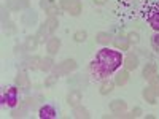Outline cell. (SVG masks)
I'll return each instance as SVG.
<instances>
[{
    "label": "cell",
    "mask_w": 159,
    "mask_h": 119,
    "mask_svg": "<svg viewBox=\"0 0 159 119\" xmlns=\"http://www.w3.org/2000/svg\"><path fill=\"white\" fill-rule=\"evenodd\" d=\"M123 64V56L119 51H113L108 48H102L96 59L91 62V75L96 81H103L111 76Z\"/></svg>",
    "instance_id": "obj_1"
},
{
    "label": "cell",
    "mask_w": 159,
    "mask_h": 119,
    "mask_svg": "<svg viewBox=\"0 0 159 119\" xmlns=\"http://www.w3.org/2000/svg\"><path fill=\"white\" fill-rule=\"evenodd\" d=\"M142 16L154 30L159 32V2L157 0H147L142 5Z\"/></svg>",
    "instance_id": "obj_2"
},
{
    "label": "cell",
    "mask_w": 159,
    "mask_h": 119,
    "mask_svg": "<svg viewBox=\"0 0 159 119\" xmlns=\"http://www.w3.org/2000/svg\"><path fill=\"white\" fill-rule=\"evenodd\" d=\"M18 97H19V92L16 86H7L3 89V94H2V105H7L10 108H15L18 105Z\"/></svg>",
    "instance_id": "obj_3"
},
{
    "label": "cell",
    "mask_w": 159,
    "mask_h": 119,
    "mask_svg": "<svg viewBox=\"0 0 159 119\" xmlns=\"http://www.w3.org/2000/svg\"><path fill=\"white\" fill-rule=\"evenodd\" d=\"M61 7L73 16H78L81 13V3H80V0H61Z\"/></svg>",
    "instance_id": "obj_4"
},
{
    "label": "cell",
    "mask_w": 159,
    "mask_h": 119,
    "mask_svg": "<svg viewBox=\"0 0 159 119\" xmlns=\"http://www.w3.org/2000/svg\"><path fill=\"white\" fill-rule=\"evenodd\" d=\"M38 117L40 119H56L57 117V110L52 105H43L38 111Z\"/></svg>",
    "instance_id": "obj_5"
},
{
    "label": "cell",
    "mask_w": 159,
    "mask_h": 119,
    "mask_svg": "<svg viewBox=\"0 0 159 119\" xmlns=\"http://www.w3.org/2000/svg\"><path fill=\"white\" fill-rule=\"evenodd\" d=\"M75 67H76L75 60H64L61 65H57V67H56V73H57V76H59V75H64V73H69V72L73 70Z\"/></svg>",
    "instance_id": "obj_6"
},
{
    "label": "cell",
    "mask_w": 159,
    "mask_h": 119,
    "mask_svg": "<svg viewBox=\"0 0 159 119\" xmlns=\"http://www.w3.org/2000/svg\"><path fill=\"white\" fill-rule=\"evenodd\" d=\"M157 94H159L157 87H147V89H145V92H143V97L147 99L150 103H156V95Z\"/></svg>",
    "instance_id": "obj_7"
},
{
    "label": "cell",
    "mask_w": 159,
    "mask_h": 119,
    "mask_svg": "<svg viewBox=\"0 0 159 119\" xmlns=\"http://www.w3.org/2000/svg\"><path fill=\"white\" fill-rule=\"evenodd\" d=\"M59 46H61V40H59V38H51L49 42H48V45H46V48H48V51L51 52V54L57 52Z\"/></svg>",
    "instance_id": "obj_8"
},
{
    "label": "cell",
    "mask_w": 159,
    "mask_h": 119,
    "mask_svg": "<svg viewBox=\"0 0 159 119\" xmlns=\"http://www.w3.org/2000/svg\"><path fill=\"white\" fill-rule=\"evenodd\" d=\"M80 102H81V94H80L78 90L70 92V95H69V103L72 105V107H78Z\"/></svg>",
    "instance_id": "obj_9"
},
{
    "label": "cell",
    "mask_w": 159,
    "mask_h": 119,
    "mask_svg": "<svg viewBox=\"0 0 159 119\" xmlns=\"http://www.w3.org/2000/svg\"><path fill=\"white\" fill-rule=\"evenodd\" d=\"M110 108H111L113 113H121V111L126 110V103H124L123 100H115V102H111Z\"/></svg>",
    "instance_id": "obj_10"
},
{
    "label": "cell",
    "mask_w": 159,
    "mask_h": 119,
    "mask_svg": "<svg viewBox=\"0 0 159 119\" xmlns=\"http://www.w3.org/2000/svg\"><path fill=\"white\" fill-rule=\"evenodd\" d=\"M143 76L148 78V79H151L153 76H156V65L154 64H148L147 67H145V70H143Z\"/></svg>",
    "instance_id": "obj_11"
},
{
    "label": "cell",
    "mask_w": 159,
    "mask_h": 119,
    "mask_svg": "<svg viewBox=\"0 0 159 119\" xmlns=\"http://www.w3.org/2000/svg\"><path fill=\"white\" fill-rule=\"evenodd\" d=\"M113 86H115V84H113L111 81H105V83L102 84V87H100V94H102V95L108 94V92L113 89Z\"/></svg>",
    "instance_id": "obj_12"
},
{
    "label": "cell",
    "mask_w": 159,
    "mask_h": 119,
    "mask_svg": "<svg viewBox=\"0 0 159 119\" xmlns=\"http://www.w3.org/2000/svg\"><path fill=\"white\" fill-rule=\"evenodd\" d=\"M16 83H18V86H22V87H27V86H29V81H27V76H25L24 73L18 75V78H16Z\"/></svg>",
    "instance_id": "obj_13"
},
{
    "label": "cell",
    "mask_w": 159,
    "mask_h": 119,
    "mask_svg": "<svg viewBox=\"0 0 159 119\" xmlns=\"http://www.w3.org/2000/svg\"><path fill=\"white\" fill-rule=\"evenodd\" d=\"M139 65V62H137V59L134 57V56H129L127 57V64H126V67L129 68V70H134L135 67Z\"/></svg>",
    "instance_id": "obj_14"
},
{
    "label": "cell",
    "mask_w": 159,
    "mask_h": 119,
    "mask_svg": "<svg viewBox=\"0 0 159 119\" xmlns=\"http://www.w3.org/2000/svg\"><path fill=\"white\" fill-rule=\"evenodd\" d=\"M115 45H116L118 48H121V49H124V51H126V49L129 48V43L126 42L124 38H116V40H115Z\"/></svg>",
    "instance_id": "obj_15"
},
{
    "label": "cell",
    "mask_w": 159,
    "mask_h": 119,
    "mask_svg": "<svg viewBox=\"0 0 159 119\" xmlns=\"http://www.w3.org/2000/svg\"><path fill=\"white\" fill-rule=\"evenodd\" d=\"M97 42H99V43H103V45H105V43H108V42H110V35L100 32V33L97 35Z\"/></svg>",
    "instance_id": "obj_16"
},
{
    "label": "cell",
    "mask_w": 159,
    "mask_h": 119,
    "mask_svg": "<svg viewBox=\"0 0 159 119\" xmlns=\"http://www.w3.org/2000/svg\"><path fill=\"white\" fill-rule=\"evenodd\" d=\"M86 37H88V33H86L84 30H80V32H76V33L73 35V38L76 40V42H80V43H81V42H84V40H86Z\"/></svg>",
    "instance_id": "obj_17"
},
{
    "label": "cell",
    "mask_w": 159,
    "mask_h": 119,
    "mask_svg": "<svg viewBox=\"0 0 159 119\" xmlns=\"http://www.w3.org/2000/svg\"><path fill=\"white\" fill-rule=\"evenodd\" d=\"M126 81H127V73L126 72H121L116 76V84H124Z\"/></svg>",
    "instance_id": "obj_18"
},
{
    "label": "cell",
    "mask_w": 159,
    "mask_h": 119,
    "mask_svg": "<svg viewBox=\"0 0 159 119\" xmlns=\"http://www.w3.org/2000/svg\"><path fill=\"white\" fill-rule=\"evenodd\" d=\"M153 45H154V48L159 51V33H156V35L153 37Z\"/></svg>",
    "instance_id": "obj_19"
},
{
    "label": "cell",
    "mask_w": 159,
    "mask_h": 119,
    "mask_svg": "<svg viewBox=\"0 0 159 119\" xmlns=\"http://www.w3.org/2000/svg\"><path fill=\"white\" fill-rule=\"evenodd\" d=\"M129 40H130V42H139V35L137 33H129Z\"/></svg>",
    "instance_id": "obj_20"
},
{
    "label": "cell",
    "mask_w": 159,
    "mask_h": 119,
    "mask_svg": "<svg viewBox=\"0 0 159 119\" xmlns=\"http://www.w3.org/2000/svg\"><path fill=\"white\" fill-rule=\"evenodd\" d=\"M48 13H49V15L52 16V15L56 13V7H51V8H48Z\"/></svg>",
    "instance_id": "obj_21"
},
{
    "label": "cell",
    "mask_w": 159,
    "mask_h": 119,
    "mask_svg": "<svg viewBox=\"0 0 159 119\" xmlns=\"http://www.w3.org/2000/svg\"><path fill=\"white\" fill-rule=\"evenodd\" d=\"M54 79H57V76H52V78H49L48 81H46V84H48V86H49V84H52V83H54Z\"/></svg>",
    "instance_id": "obj_22"
},
{
    "label": "cell",
    "mask_w": 159,
    "mask_h": 119,
    "mask_svg": "<svg viewBox=\"0 0 159 119\" xmlns=\"http://www.w3.org/2000/svg\"><path fill=\"white\" fill-rule=\"evenodd\" d=\"M94 2H97L99 5H102V3H105V0H94Z\"/></svg>",
    "instance_id": "obj_23"
}]
</instances>
